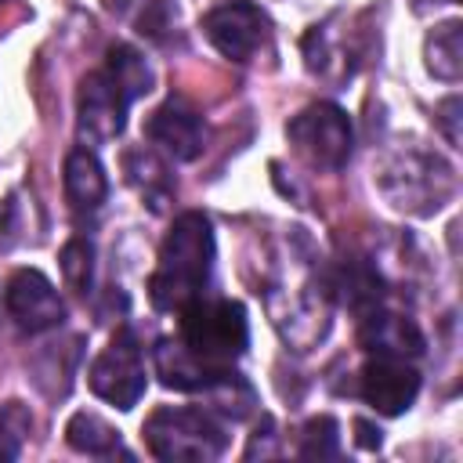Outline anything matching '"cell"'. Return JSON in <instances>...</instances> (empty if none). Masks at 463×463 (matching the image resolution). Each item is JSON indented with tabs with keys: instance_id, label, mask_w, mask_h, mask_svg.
I'll use <instances>...</instances> for the list:
<instances>
[{
	"instance_id": "cell-1",
	"label": "cell",
	"mask_w": 463,
	"mask_h": 463,
	"mask_svg": "<svg viewBox=\"0 0 463 463\" xmlns=\"http://www.w3.org/2000/svg\"><path fill=\"white\" fill-rule=\"evenodd\" d=\"M210 271H213L210 217L199 210H188L170 224L159 246V264L148 279V300L159 311H181L184 304L206 293Z\"/></svg>"
},
{
	"instance_id": "cell-2",
	"label": "cell",
	"mask_w": 463,
	"mask_h": 463,
	"mask_svg": "<svg viewBox=\"0 0 463 463\" xmlns=\"http://www.w3.org/2000/svg\"><path fill=\"white\" fill-rule=\"evenodd\" d=\"M181 333L177 340L206 365L213 369H232V362L246 351L250 344V322L246 307L228 297H195L181 311Z\"/></svg>"
},
{
	"instance_id": "cell-3",
	"label": "cell",
	"mask_w": 463,
	"mask_h": 463,
	"mask_svg": "<svg viewBox=\"0 0 463 463\" xmlns=\"http://www.w3.org/2000/svg\"><path fill=\"white\" fill-rule=\"evenodd\" d=\"M141 434L148 452L163 463H210L228 445L224 427L192 405H159L145 420Z\"/></svg>"
},
{
	"instance_id": "cell-4",
	"label": "cell",
	"mask_w": 463,
	"mask_h": 463,
	"mask_svg": "<svg viewBox=\"0 0 463 463\" xmlns=\"http://www.w3.org/2000/svg\"><path fill=\"white\" fill-rule=\"evenodd\" d=\"M380 192L391 199V206L409 210V213H434L456 188V174L441 156L420 152V148H405L398 156H391L380 174Z\"/></svg>"
},
{
	"instance_id": "cell-5",
	"label": "cell",
	"mask_w": 463,
	"mask_h": 463,
	"mask_svg": "<svg viewBox=\"0 0 463 463\" xmlns=\"http://www.w3.org/2000/svg\"><path fill=\"white\" fill-rule=\"evenodd\" d=\"M286 137L297 148V156L315 170H340L351 159V141H354L347 112L329 101L297 112L286 127Z\"/></svg>"
},
{
	"instance_id": "cell-6",
	"label": "cell",
	"mask_w": 463,
	"mask_h": 463,
	"mask_svg": "<svg viewBox=\"0 0 463 463\" xmlns=\"http://www.w3.org/2000/svg\"><path fill=\"white\" fill-rule=\"evenodd\" d=\"M87 383L90 391L116 405V409H134L145 394V358H141V344L130 329H119L109 347L90 362L87 369Z\"/></svg>"
},
{
	"instance_id": "cell-7",
	"label": "cell",
	"mask_w": 463,
	"mask_h": 463,
	"mask_svg": "<svg viewBox=\"0 0 463 463\" xmlns=\"http://www.w3.org/2000/svg\"><path fill=\"white\" fill-rule=\"evenodd\" d=\"M268 14L250 4V0H232V4H221L213 7L206 18H203V33L206 40L228 58V61H250L260 43L268 40Z\"/></svg>"
},
{
	"instance_id": "cell-8",
	"label": "cell",
	"mask_w": 463,
	"mask_h": 463,
	"mask_svg": "<svg viewBox=\"0 0 463 463\" xmlns=\"http://www.w3.org/2000/svg\"><path fill=\"white\" fill-rule=\"evenodd\" d=\"M127 109L130 101L123 98V90L105 76V69L87 72L80 80V94H76V130L83 141L90 145H105L112 137L123 134L127 127Z\"/></svg>"
},
{
	"instance_id": "cell-9",
	"label": "cell",
	"mask_w": 463,
	"mask_h": 463,
	"mask_svg": "<svg viewBox=\"0 0 463 463\" xmlns=\"http://www.w3.org/2000/svg\"><path fill=\"white\" fill-rule=\"evenodd\" d=\"M4 304H7V315L18 322V329L25 333H47L65 318V300L58 297L54 282L36 268H22L11 275Z\"/></svg>"
},
{
	"instance_id": "cell-10",
	"label": "cell",
	"mask_w": 463,
	"mask_h": 463,
	"mask_svg": "<svg viewBox=\"0 0 463 463\" xmlns=\"http://www.w3.org/2000/svg\"><path fill=\"white\" fill-rule=\"evenodd\" d=\"M358 394L383 416H402L420 394V373L409 358L373 354L358 373Z\"/></svg>"
},
{
	"instance_id": "cell-11",
	"label": "cell",
	"mask_w": 463,
	"mask_h": 463,
	"mask_svg": "<svg viewBox=\"0 0 463 463\" xmlns=\"http://www.w3.org/2000/svg\"><path fill=\"white\" fill-rule=\"evenodd\" d=\"M145 137L170 159L188 163L203 152L206 145V123L203 116L184 101V98H166L148 119H145Z\"/></svg>"
},
{
	"instance_id": "cell-12",
	"label": "cell",
	"mask_w": 463,
	"mask_h": 463,
	"mask_svg": "<svg viewBox=\"0 0 463 463\" xmlns=\"http://www.w3.org/2000/svg\"><path fill=\"white\" fill-rule=\"evenodd\" d=\"M358 344L369 354H391V358H420L423 354V333L412 318L394 315V311H365L362 315V329H358Z\"/></svg>"
},
{
	"instance_id": "cell-13",
	"label": "cell",
	"mask_w": 463,
	"mask_h": 463,
	"mask_svg": "<svg viewBox=\"0 0 463 463\" xmlns=\"http://www.w3.org/2000/svg\"><path fill=\"white\" fill-rule=\"evenodd\" d=\"M156 376L174 387V391H210L221 376H228L232 369H213L206 362H199L181 340H159L156 344Z\"/></svg>"
},
{
	"instance_id": "cell-14",
	"label": "cell",
	"mask_w": 463,
	"mask_h": 463,
	"mask_svg": "<svg viewBox=\"0 0 463 463\" xmlns=\"http://www.w3.org/2000/svg\"><path fill=\"white\" fill-rule=\"evenodd\" d=\"M61 174H65L61 181H65L69 206L80 217L83 213H98L101 203H105V195H109V177H105V166L98 163V156L87 152V148H72L65 156V170Z\"/></svg>"
},
{
	"instance_id": "cell-15",
	"label": "cell",
	"mask_w": 463,
	"mask_h": 463,
	"mask_svg": "<svg viewBox=\"0 0 463 463\" xmlns=\"http://www.w3.org/2000/svg\"><path fill=\"white\" fill-rule=\"evenodd\" d=\"M123 170H127V181L148 199L152 210H163V203L174 195V181L166 174V163L159 156H152L148 148H130L123 156Z\"/></svg>"
},
{
	"instance_id": "cell-16",
	"label": "cell",
	"mask_w": 463,
	"mask_h": 463,
	"mask_svg": "<svg viewBox=\"0 0 463 463\" xmlns=\"http://www.w3.org/2000/svg\"><path fill=\"white\" fill-rule=\"evenodd\" d=\"M423 54H427V72L434 80L456 83L463 76V25L459 22H441L427 36Z\"/></svg>"
},
{
	"instance_id": "cell-17",
	"label": "cell",
	"mask_w": 463,
	"mask_h": 463,
	"mask_svg": "<svg viewBox=\"0 0 463 463\" xmlns=\"http://www.w3.org/2000/svg\"><path fill=\"white\" fill-rule=\"evenodd\" d=\"M105 76L123 90L127 101H137V98H145L152 90V69H148L145 54L137 47H130V43L109 47V54H105Z\"/></svg>"
},
{
	"instance_id": "cell-18",
	"label": "cell",
	"mask_w": 463,
	"mask_h": 463,
	"mask_svg": "<svg viewBox=\"0 0 463 463\" xmlns=\"http://www.w3.org/2000/svg\"><path fill=\"white\" fill-rule=\"evenodd\" d=\"M65 441L83 456H116L119 452V430L105 423L98 412H76L65 423Z\"/></svg>"
},
{
	"instance_id": "cell-19",
	"label": "cell",
	"mask_w": 463,
	"mask_h": 463,
	"mask_svg": "<svg viewBox=\"0 0 463 463\" xmlns=\"http://www.w3.org/2000/svg\"><path fill=\"white\" fill-rule=\"evenodd\" d=\"M336 289H340V297H344L358 315L380 307V275H376L365 260H347V264L340 268Z\"/></svg>"
},
{
	"instance_id": "cell-20",
	"label": "cell",
	"mask_w": 463,
	"mask_h": 463,
	"mask_svg": "<svg viewBox=\"0 0 463 463\" xmlns=\"http://www.w3.org/2000/svg\"><path fill=\"white\" fill-rule=\"evenodd\" d=\"M58 264H61L65 286L72 293L87 297L90 293V282H94V246H90V239H83V235L69 239L61 246V253H58Z\"/></svg>"
},
{
	"instance_id": "cell-21",
	"label": "cell",
	"mask_w": 463,
	"mask_h": 463,
	"mask_svg": "<svg viewBox=\"0 0 463 463\" xmlns=\"http://www.w3.org/2000/svg\"><path fill=\"white\" fill-rule=\"evenodd\" d=\"M340 452V427L333 416H315L304 423L300 430V445H297V456L304 459H333Z\"/></svg>"
},
{
	"instance_id": "cell-22",
	"label": "cell",
	"mask_w": 463,
	"mask_h": 463,
	"mask_svg": "<svg viewBox=\"0 0 463 463\" xmlns=\"http://www.w3.org/2000/svg\"><path fill=\"white\" fill-rule=\"evenodd\" d=\"M29 430H33L29 409L22 402H7L0 409V459H18Z\"/></svg>"
},
{
	"instance_id": "cell-23",
	"label": "cell",
	"mask_w": 463,
	"mask_h": 463,
	"mask_svg": "<svg viewBox=\"0 0 463 463\" xmlns=\"http://www.w3.org/2000/svg\"><path fill=\"white\" fill-rule=\"evenodd\" d=\"M438 123H441L449 145H459V98H456V94L438 105Z\"/></svg>"
},
{
	"instance_id": "cell-24",
	"label": "cell",
	"mask_w": 463,
	"mask_h": 463,
	"mask_svg": "<svg viewBox=\"0 0 463 463\" xmlns=\"http://www.w3.org/2000/svg\"><path fill=\"white\" fill-rule=\"evenodd\" d=\"M354 430H358V445H362V449H380V430H376L373 423L358 420V423H354Z\"/></svg>"
}]
</instances>
